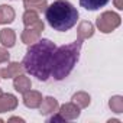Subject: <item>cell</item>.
Here are the masks:
<instances>
[{"mask_svg":"<svg viewBox=\"0 0 123 123\" xmlns=\"http://www.w3.org/2000/svg\"><path fill=\"white\" fill-rule=\"evenodd\" d=\"M2 93H3V91H2V88H0V94H2Z\"/></svg>","mask_w":123,"mask_h":123,"instance_id":"cell-24","label":"cell"},{"mask_svg":"<svg viewBox=\"0 0 123 123\" xmlns=\"http://www.w3.org/2000/svg\"><path fill=\"white\" fill-rule=\"evenodd\" d=\"M110 0H80V5L87 10H97L100 7H104Z\"/></svg>","mask_w":123,"mask_h":123,"instance_id":"cell-17","label":"cell"},{"mask_svg":"<svg viewBox=\"0 0 123 123\" xmlns=\"http://www.w3.org/2000/svg\"><path fill=\"white\" fill-rule=\"evenodd\" d=\"M0 122H3V120H2V119H0Z\"/></svg>","mask_w":123,"mask_h":123,"instance_id":"cell-25","label":"cell"},{"mask_svg":"<svg viewBox=\"0 0 123 123\" xmlns=\"http://www.w3.org/2000/svg\"><path fill=\"white\" fill-rule=\"evenodd\" d=\"M113 3H114V7L122 10L123 9V0H113Z\"/></svg>","mask_w":123,"mask_h":123,"instance_id":"cell-22","label":"cell"},{"mask_svg":"<svg viewBox=\"0 0 123 123\" xmlns=\"http://www.w3.org/2000/svg\"><path fill=\"white\" fill-rule=\"evenodd\" d=\"M13 87H15V90H16L18 93L25 94L28 90H31L32 81H31V78L26 77L25 74H19V75H16L15 80H13Z\"/></svg>","mask_w":123,"mask_h":123,"instance_id":"cell-11","label":"cell"},{"mask_svg":"<svg viewBox=\"0 0 123 123\" xmlns=\"http://www.w3.org/2000/svg\"><path fill=\"white\" fill-rule=\"evenodd\" d=\"M80 107L75 104V103H64L61 107H58V114L62 117L65 122L67 120H75V119H78V116H80Z\"/></svg>","mask_w":123,"mask_h":123,"instance_id":"cell-6","label":"cell"},{"mask_svg":"<svg viewBox=\"0 0 123 123\" xmlns=\"http://www.w3.org/2000/svg\"><path fill=\"white\" fill-rule=\"evenodd\" d=\"M81 48H83V41H80V39H77L73 43L56 48L54 52V56H52L51 77H54L56 81H61L65 77H68L80 58Z\"/></svg>","mask_w":123,"mask_h":123,"instance_id":"cell-2","label":"cell"},{"mask_svg":"<svg viewBox=\"0 0 123 123\" xmlns=\"http://www.w3.org/2000/svg\"><path fill=\"white\" fill-rule=\"evenodd\" d=\"M48 122H49V123H52V122H65V120L61 117V116L58 114V111H56V114L54 113V116H52V117H49V119H48Z\"/></svg>","mask_w":123,"mask_h":123,"instance_id":"cell-21","label":"cell"},{"mask_svg":"<svg viewBox=\"0 0 123 123\" xmlns=\"http://www.w3.org/2000/svg\"><path fill=\"white\" fill-rule=\"evenodd\" d=\"M94 35V25L88 20H83L78 28H77V36L80 41H84V39H88Z\"/></svg>","mask_w":123,"mask_h":123,"instance_id":"cell-13","label":"cell"},{"mask_svg":"<svg viewBox=\"0 0 123 123\" xmlns=\"http://www.w3.org/2000/svg\"><path fill=\"white\" fill-rule=\"evenodd\" d=\"M45 18L49 26L58 32H65L71 29L78 20V10L68 0H56L46 6Z\"/></svg>","mask_w":123,"mask_h":123,"instance_id":"cell-3","label":"cell"},{"mask_svg":"<svg viewBox=\"0 0 123 123\" xmlns=\"http://www.w3.org/2000/svg\"><path fill=\"white\" fill-rule=\"evenodd\" d=\"M109 107L113 113L116 114H120L123 113V97L122 96H113L110 100H109Z\"/></svg>","mask_w":123,"mask_h":123,"instance_id":"cell-18","label":"cell"},{"mask_svg":"<svg viewBox=\"0 0 123 123\" xmlns=\"http://www.w3.org/2000/svg\"><path fill=\"white\" fill-rule=\"evenodd\" d=\"M0 43L5 48H12L16 43V33L10 28H3L0 31Z\"/></svg>","mask_w":123,"mask_h":123,"instance_id":"cell-12","label":"cell"},{"mask_svg":"<svg viewBox=\"0 0 123 123\" xmlns=\"http://www.w3.org/2000/svg\"><path fill=\"white\" fill-rule=\"evenodd\" d=\"M73 103H75L80 109H86V107L90 106L91 97H90V94L86 93V91H77V93L73 96Z\"/></svg>","mask_w":123,"mask_h":123,"instance_id":"cell-16","label":"cell"},{"mask_svg":"<svg viewBox=\"0 0 123 123\" xmlns=\"http://www.w3.org/2000/svg\"><path fill=\"white\" fill-rule=\"evenodd\" d=\"M19 101H18V97L10 94V93H6V94H0V113H6V111H13L16 107H18Z\"/></svg>","mask_w":123,"mask_h":123,"instance_id":"cell-7","label":"cell"},{"mask_svg":"<svg viewBox=\"0 0 123 123\" xmlns=\"http://www.w3.org/2000/svg\"><path fill=\"white\" fill-rule=\"evenodd\" d=\"M9 58H10V54H9L7 48H5V46H0V64H5V62H7V61H9Z\"/></svg>","mask_w":123,"mask_h":123,"instance_id":"cell-20","label":"cell"},{"mask_svg":"<svg viewBox=\"0 0 123 123\" xmlns=\"http://www.w3.org/2000/svg\"><path fill=\"white\" fill-rule=\"evenodd\" d=\"M22 19H23V25H25V26L33 25V23H36V22L41 20L39 16H38V13L33 12V10H26V12L23 13V16H22Z\"/></svg>","mask_w":123,"mask_h":123,"instance_id":"cell-19","label":"cell"},{"mask_svg":"<svg viewBox=\"0 0 123 123\" xmlns=\"http://www.w3.org/2000/svg\"><path fill=\"white\" fill-rule=\"evenodd\" d=\"M9 122H25V120H23L22 117H10Z\"/></svg>","mask_w":123,"mask_h":123,"instance_id":"cell-23","label":"cell"},{"mask_svg":"<svg viewBox=\"0 0 123 123\" xmlns=\"http://www.w3.org/2000/svg\"><path fill=\"white\" fill-rule=\"evenodd\" d=\"M56 45L49 39H39L29 45L26 55L23 58V70L31 75L36 77L39 81H46L51 77L52 56Z\"/></svg>","mask_w":123,"mask_h":123,"instance_id":"cell-1","label":"cell"},{"mask_svg":"<svg viewBox=\"0 0 123 123\" xmlns=\"http://www.w3.org/2000/svg\"><path fill=\"white\" fill-rule=\"evenodd\" d=\"M43 29H45V25H43L42 20H39V22H36V23H33V25L25 26V29H23V32H22V35H20L22 42L26 43V45L35 43L36 41L41 39V33L43 32Z\"/></svg>","mask_w":123,"mask_h":123,"instance_id":"cell-5","label":"cell"},{"mask_svg":"<svg viewBox=\"0 0 123 123\" xmlns=\"http://www.w3.org/2000/svg\"><path fill=\"white\" fill-rule=\"evenodd\" d=\"M23 6L26 10H33L36 13H41L45 12L48 3L46 0H23Z\"/></svg>","mask_w":123,"mask_h":123,"instance_id":"cell-15","label":"cell"},{"mask_svg":"<svg viewBox=\"0 0 123 123\" xmlns=\"http://www.w3.org/2000/svg\"><path fill=\"white\" fill-rule=\"evenodd\" d=\"M58 107H59L58 100H56L55 97H51V96H49V97L42 98V103H41V106H39V113H41L42 116L54 114V113L58 111Z\"/></svg>","mask_w":123,"mask_h":123,"instance_id":"cell-9","label":"cell"},{"mask_svg":"<svg viewBox=\"0 0 123 123\" xmlns=\"http://www.w3.org/2000/svg\"><path fill=\"white\" fill-rule=\"evenodd\" d=\"M122 23V18L116 12H103L96 19V26L103 33H111Z\"/></svg>","mask_w":123,"mask_h":123,"instance_id":"cell-4","label":"cell"},{"mask_svg":"<svg viewBox=\"0 0 123 123\" xmlns=\"http://www.w3.org/2000/svg\"><path fill=\"white\" fill-rule=\"evenodd\" d=\"M15 9L9 5H0V25H9L15 20Z\"/></svg>","mask_w":123,"mask_h":123,"instance_id":"cell-14","label":"cell"},{"mask_svg":"<svg viewBox=\"0 0 123 123\" xmlns=\"http://www.w3.org/2000/svg\"><path fill=\"white\" fill-rule=\"evenodd\" d=\"M42 94L36 90H28L23 94V104L28 109H38L42 103Z\"/></svg>","mask_w":123,"mask_h":123,"instance_id":"cell-8","label":"cell"},{"mask_svg":"<svg viewBox=\"0 0 123 123\" xmlns=\"http://www.w3.org/2000/svg\"><path fill=\"white\" fill-rule=\"evenodd\" d=\"M25 70H23V65L22 62H10L7 67L0 70V78H15L16 75L22 74Z\"/></svg>","mask_w":123,"mask_h":123,"instance_id":"cell-10","label":"cell"}]
</instances>
